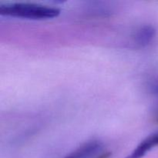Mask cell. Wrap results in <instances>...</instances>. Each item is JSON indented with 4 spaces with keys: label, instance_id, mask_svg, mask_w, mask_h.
<instances>
[{
    "label": "cell",
    "instance_id": "obj_1",
    "mask_svg": "<svg viewBox=\"0 0 158 158\" xmlns=\"http://www.w3.org/2000/svg\"><path fill=\"white\" fill-rule=\"evenodd\" d=\"M60 14L57 7L30 2H12L0 5V15L28 19L43 20L56 18Z\"/></svg>",
    "mask_w": 158,
    "mask_h": 158
},
{
    "label": "cell",
    "instance_id": "obj_2",
    "mask_svg": "<svg viewBox=\"0 0 158 158\" xmlns=\"http://www.w3.org/2000/svg\"><path fill=\"white\" fill-rule=\"evenodd\" d=\"M157 31L151 25H144L137 29L134 35L135 44L140 47H147L152 43L156 37Z\"/></svg>",
    "mask_w": 158,
    "mask_h": 158
},
{
    "label": "cell",
    "instance_id": "obj_3",
    "mask_svg": "<svg viewBox=\"0 0 158 158\" xmlns=\"http://www.w3.org/2000/svg\"><path fill=\"white\" fill-rule=\"evenodd\" d=\"M158 146V131L148 136L126 158H142L153 148Z\"/></svg>",
    "mask_w": 158,
    "mask_h": 158
},
{
    "label": "cell",
    "instance_id": "obj_4",
    "mask_svg": "<svg viewBox=\"0 0 158 158\" xmlns=\"http://www.w3.org/2000/svg\"><path fill=\"white\" fill-rule=\"evenodd\" d=\"M101 146L102 143L99 140H91L80 146L64 158H88L96 154L101 148Z\"/></svg>",
    "mask_w": 158,
    "mask_h": 158
},
{
    "label": "cell",
    "instance_id": "obj_5",
    "mask_svg": "<svg viewBox=\"0 0 158 158\" xmlns=\"http://www.w3.org/2000/svg\"><path fill=\"white\" fill-rule=\"evenodd\" d=\"M148 89L150 94L158 96V79L151 80L148 85Z\"/></svg>",
    "mask_w": 158,
    "mask_h": 158
},
{
    "label": "cell",
    "instance_id": "obj_6",
    "mask_svg": "<svg viewBox=\"0 0 158 158\" xmlns=\"http://www.w3.org/2000/svg\"><path fill=\"white\" fill-rule=\"evenodd\" d=\"M112 156V152L111 151H104L100 154H99L97 157L94 158H110Z\"/></svg>",
    "mask_w": 158,
    "mask_h": 158
}]
</instances>
